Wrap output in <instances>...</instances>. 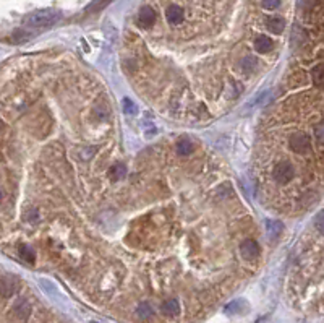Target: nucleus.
Wrapping results in <instances>:
<instances>
[{
    "label": "nucleus",
    "mask_w": 324,
    "mask_h": 323,
    "mask_svg": "<svg viewBox=\"0 0 324 323\" xmlns=\"http://www.w3.org/2000/svg\"><path fill=\"white\" fill-rule=\"evenodd\" d=\"M60 18H62L60 12L57 10H39V12L31 13L30 17H26L25 21L26 25L34 26V28H47V26L55 25Z\"/></svg>",
    "instance_id": "1"
},
{
    "label": "nucleus",
    "mask_w": 324,
    "mask_h": 323,
    "mask_svg": "<svg viewBox=\"0 0 324 323\" xmlns=\"http://www.w3.org/2000/svg\"><path fill=\"white\" fill-rule=\"evenodd\" d=\"M293 176H295L293 167L290 166L287 161H280L274 166L273 177L277 184H289V182L293 179Z\"/></svg>",
    "instance_id": "2"
},
{
    "label": "nucleus",
    "mask_w": 324,
    "mask_h": 323,
    "mask_svg": "<svg viewBox=\"0 0 324 323\" xmlns=\"http://www.w3.org/2000/svg\"><path fill=\"white\" fill-rule=\"evenodd\" d=\"M289 143H290V148H292L295 153L303 154V153H308L309 149H311V138L303 132L293 133L292 137H290Z\"/></svg>",
    "instance_id": "3"
},
{
    "label": "nucleus",
    "mask_w": 324,
    "mask_h": 323,
    "mask_svg": "<svg viewBox=\"0 0 324 323\" xmlns=\"http://www.w3.org/2000/svg\"><path fill=\"white\" fill-rule=\"evenodd\" d=\"M18 291V279L15 276H3L0 278V296L12 297Z\"/></svg>",
    "instance_id": "4"
},
{
    "label": "nucleus",
    "mask_w": 324,
    "mask_h": 323,
    "mask_svg": "<svg viewBox=\"0 0 324 323\" xmlns=\"http://www.w3.org/2000/svg\"><path fill=\"white\" fill-rule=\"evenodd\" d=\"M240 252H241V257L245 260H256L259 257L261 250H259L258 242H255L253 239H246L240 245Z\"/></svg>",
    "instance_id": "5"
},
{
    "label": "nucleus",
    "mask_w": 324,
    "mask_h": 323,
    "mask_svg": "<svg viewBox=\"0 0 324 323\" xmlns=\"http://www.w3.org/2000/svg\"><path fill=\"white\" fill-rule=\"evenodd\" d=\"M248 308H250L248 302L243 301V299H237V301H232L229 305H225L224 312L229 313V315H243Z\"/></svg>",
    "instance_id": "6"
},
{
    "label": "nucleus",
    "mask_w": 324,
    "mask_h": 323,
    "mask_svg": "<svg viewBox=\"0 0 324 323\" xmlns=\"http://www.w3.org/2000/svg\"><path fill=\"white\" fill-rule=\"evenodd\" d=\"M156 12L153 10L151 7H144L141 8V12H139V25L144 26V28H151L154 23H156Z\"/></svg>",
    "instance_id": "7"
},
{
    "label": "nucleus",
    "mask_w": 324,
    "mask_h": 323,
    "mask_svg": "<svg viewBox=\"0 0 324 323\" xmlns=\"http://www.w3.org/2000/svg\"><path fill=\"white\" fill-rule=\"evenodd\" d=\"M166 15L171 25H180L183 21V8L180 5H177V3H172V5L167 8Z\"/></svg>",
    "instance_id": "8"
},
{
    "label": "nucleus",
    "mask_w": 324,
    "mask_h": 323,
    "mask_svg": "<svg viewBox=\"0 0 324 323\" xmlns=\"http://www.w3.org/2000/svg\"><path fill=\"white\" fill-rule=\"evenodd\" d=\"M255 47H256V51L261 52V54H268V52L273 51L274 42L268 36H258L255 41Z\"/></svg>",
    "instance_id": "9"
},
{
    "label": "nucleus",
    "mask_w": 324,
    "mask_h": 323,
    "mask_svg": "<svg viewBox=\"0 0 324 323\" xmlns=\"http://www.w3.org/2000/svg\"><path fill=\"white\" fill-rule=\"evenodd\" d=\"M266 26L269 28V31L275 33V35H280L285 28V21L284 18L280 17H269L268 20H266Z\"/></svg>",
    "instance_id": "10"
},
{
    "label": "nucleus",
    "mask_w": 324,
    "mask_h": 323,
    "mask_svg": "<svg viewBox=\"0 0 324 323\" xmlns=\"http://www.w3.org/2000/svg\"><path fill=\"white\" fill-rule=\"evenodd\" d=\"M162 313L167 317H177L180 313V305H178L175 299H169V301L162 304Z\"/></svg>",
    "instance_id": "11"
},
{
    "label": "nucleus",
    "mask_w": 324,
    "mask_h": 323,
    "mask_svg": "<svg viewBox=\"0 0 324 323\" xmlns=\"http://www.w3.org/2000/svg\"><path fill=\"white\" fill-rule=\"evenodd\" d=\"M30 310H31V307H30V304H28L26 301H20L15 305V308H13L15 315L18 318H21V320H26V318L30 317Z\"/></svg>",
    "instance_id": "12"
},
{
    "label": "nucleus",
    "mask_w": 324,
    "mask_h": 323,
    "mask_svg": "<svg viewBox=\"0 0 324 323\" xmlns=\"http://www.w3.org/2000/svg\"><path fill=\"white\" fill-rule=\"evenodd\" d=\"M195 151V144H193L190 140H180V142L177 143V153L180 154V156H188V154H191Z\"/></svg>",
    "instance_id": "13"
},
{
    "label": "nucleus",
    "mask_w": 324,
    "mask_h": 323,
    "mask_svg": "<svg viewBox=\"0 0 324 323\" xmlns=\"http://www.w3.org/2000/svg\"><path fill=\"white\" fill-rule=\"evenodd\" d=\"M136 315L141 318V320H149V318L154 315V310L148 302H141L136 307Z\"/></svg>",
    "instance_id": "14"
},
{
    "label": "nucleus",
    "mask_w": 324,
    "mask_h": 323,
    "mask_svg": "<svg viewBox=\"0 0 324 323\" xmlns=\"http://www.w3.org/2000/svg\"><path fill=\"white\" fill-rule=\"evenodd\" d=\"M266 229H268V235L269 237H277V235L282 233V223L279 221H268L266 223Z\"/></svg>",
    "instance_id": "15"
},
{
    "label": "nucleus",
    "mask_w": 324,
    "mask_h": 323,
    "mask_svg": "<svg viewBox=\"0 0 324 323\" xmlns=\"http://www.w3.org/2000/svg\"><path fill=\"white\" fill-rule=\"evenodd\" d=\"M311 78H313V83L316 85V86H321V85H323V80H324V67H323V64L313 67Z\"/></svg>",
    "instance_id": "16"
},
{
    "label": "nucleus",
    "mask_w": 324,
    "mask_h": 323,
    "mask_svg": "<svg viewBox=\"0 0 324 323\" xmlns=\"http://www.w3.org/2000/svg\"><path fill=\"white\" fill-rule=\"evenodd\" d=\"M241 69H243V72H251L255 70L256 67H258V59L253 55H246L243 60H241Z\"/></svg>",
    "instance_id": "17"
},
{
    "label": "nucleus",
    "mask_w": 324,
    "mask_h": 323,
    "mask_svg": "<svg viewBox=\"0 0 324 323\" xmlns=\"http://www.w3.org/2000/svg\"><path fill=\"white\" fill-rule=\"evenodd\" d=\"M20 257L25 260V262L33 263L36 260V253H34V250H33L31 247H28V245H21L20 247Z\"/></svg>",
    "instance_id": "18"
},
{
    "label": "nucleus",
    "mask_w": 324,
    "mask_h": 323,
    "mask_svg": "<svg viewBox=\"0 0 324 323\" xmlns=\"http://www.w3.org/2000/svg\"><path fill=\"white\" fill-rule=\"evenodd\" d=\"M122 104H123V110H125V114H127V115H136V114H138L136 104H135L132 99L125 98V99L122 101Z\"/></svg>",
    "instance_id": "19"
},
{
    "label": "nucleus",
    "mask_w": 324,
    "mask_h": 323,
    "mask_svg": "<svg viewBox=\"0 0 324 323\" xmlns=\"http://www.w3.org/2000/svg\"><path fill=\"white\" fill-rule=\"evenodd\" d=\"M110 176H112V179L114 180H117V179H122V177L125 176V167L123 166H114L112 167V171H110Z\"/></svg>",
    "instance_id": "20"
},
{
    "label": "nucleus",
    "mask_w": 324,
    "mask_h": 323,
    "mask_svg": "<svg viewBox=\"0 0 324 323\" xmlns=\"http://www.w3.org/2000/svg\"><path fill=\"white\" fill-rule=\"evenodd\" d=\"M263 2V7L266 10H274L280 5V0H261Z\"/></svg>",
    "instance_id": "21"
},
{
    "label": "nucleus",
    "mask_w": 324,
    "mask_h": 323,
    "mask_svg": "<svg viewBox=\"0 0 324 323\" xmlns=\"http://www.w3.org/2000/svg\"><path fill=\"white\" fill-rule=\"evenodd\" d=\"M316 137H318V143L323 144V125L321 124H319L316 128Z\"/></svg>",
    "instance_id": "22"
},
{
    "label": "nucleus",
    "mask_w": 324,
    "mask_h": 323,
    "mask_svg": "<svg viewBox=\"0 0 324 323\" xmlns=\"http://www.w3.org/2000/svg\"><path fill=\"white\" fill-rule=\"evenodd\" d=\"M266 322H268V318H261V320H258L256 323H266Z\"/></svg>",
    "instance_id": "23"
},
{
    "label": "nucleus",
    "mask_w": 324,
    "mask_h": 323,
    "mask_svg": "<svg viewBox=\"0 0 324 323\" xmlns=\"http://www.w3.org/2000/svg\"><path fill=\"white\" fill-rule=\"evenodd\" d=\"M2 130H3V122L0 120V133H2Z\"/></svg>",
    "instance_id": "24"
},
{
    "label": "nucleus",
    "mask_w": 324,
    "mask_h": 323,
    "mask_svg": "<svg viewBox=\"0 0 324 323\" xmlns=\"http://www.w3.org/2000/svg\"><path fill=\"white\" fill-rule=\"evenodd\" d=\"M0 201H2V190H0Z\"/></svg>",
    "instance_id": "25"
}]
</instances>
